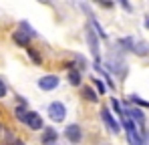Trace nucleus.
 I'll list each match as a JSON object with an SVG mask.
<instances>
[{
	"label": "nucleus",
	"instance_id": "nucleus-1",
	"mask_svg": "<svg viewBox=\"0 0 149 145\" xmlns=\"http://www.w3.org/2000/svg\"><path fill=\"white\" fill-rule=\"evenodd\" d=\"M87 32H85V38H87V45H89V50H91V54H93V59H95V63L97 65H101V52H99V48H101V38H99V34H97V30L91 26V22L87 24V28H85Z\"/></svg>",
	"mask_w": 149,
	"mask_h": 145
},
{
	"label": "nucleus",
	"instance_id": "nucleus-2",
	"mask_svg": "<svg viewBox=\"0 0 149 145\" xmlns=\"http://www.w3.org/2000/svg\"><path fill=\"white\" fill-rule=\"evenodd\" d=\"M101 119H103V123L107 125V129H109L111 133H119V131L123 129L121 121L115 119V115L111 113V109H109V107H101Z\"/></svg>",
	"mask_w": 149,
	"mask_h": 145
},
{
	"label": "nucleus",
	"instance_id": "nucleus-3",
	"mask_svg": "<svg viewBox=\"0 0 149 145\" xmlns=\"http://www.w3.org/2000/svg\"><path fill=\"white\" fill-rule=\"evenodd\" d=\"M49 119L54 121V123H63V121L67 119V107H65V103H61V101H52L49 105Z\"/></svg>",
	"mask_w": 149,
	"mask_h": 145
},
{
	"label": "nucleus",
	"instance_id": "nucleus-4",
	"mask_svg": "<svg viewBox=\"0 0 149 145\" xmlns=\"http://www.w3.org/2000/svg\"><path fill=\"white\" fill-rule=\"evenodd\" d=\"M65 139L69 141V143H81L83 141V129H81V125L79 123H71V125H67V129H65Z\"/></svg>",
	"mask_w": 149,
	"mask_h": 145
},
{
	"label": "nucleus",
	"instance_id": "nucleus-5",
	"mask_svg": "<svg viewBox=\"0 0 149 145\" xmlns=\"http://www.w3.org/2000/svg\"><path fill=\"white\" fill-rule=\"evenodd\" d=\"M61 85V79H58V75H45V77H40L38 79V89L40 91H54L56 87Z\"/></svg>",
	"mask_w": 149,
	"mask_h": 145
},
{
	"label": "nucleus",
	"instance_id": "nucleus-6",
	"mask_svg": "<svg viewBox=\"0 0 149 145\" xmlns=\"http://www.w3.org/2000/svg\"><path fill=\"white\" fill-rule=\"evenodd\" d=\"M26 125H28V129H32V131H40V129H45V121H42V117H40L36 111H28Z\"/></svg>",
	"mask_w": 149,
	"mask_h": 145
},
{
	"label": "nucleus",
	"instance_id": "nucleus-7",
	"mask_svg": "<svg viewBox=\"0 0 149 145\" xmlns=\"http://www.w3.org/2000/svg\"><path fill=\"white\" fill-rule=\"evenodd\" d=\"M56 141H58V131H56V129H52V127L42 129L40 143H42V145H56Z\"/></svg>",
	"mask_w": 149,
	"mask_h": 145
},
{
	"label": "nucleus",
	"instance_id": "nucleus-8",
	"mask_svg": "<svg viewBox=\"0 0 149 145\" xmlns=\"http://www.w3.org/2000/svg\"><path fill=\"white\" fill-rule=\"evenodd\" d=\"M12 40L18 45V47H22V48H28L30 47V40H32V36H28L24 30H20V28H16L14 32H12Z\"/></svg>",
	"mask_w": 149,
	"mask_h": 145
},
{
	"label": "nucleus",
	"instance_id": "nucleus-9",
	"mask_svg": "<svg viewBox=\"0 0 149 145\" xmlns=\"http://www.w3.org/2000/svg\"><path fill=\"white\" fill-rule=\"evenodd\" d=\"M81 95L85 101H89V103H99V93L95 91V87H91V85H83L81 87Z\"/></svg>",
	"mask_w": 149,
	"mask_h": 145
},
{
	"label": "nucleus",
	"instance_id": "nucleus-10",
	"mask_svg": "<svg viewBox=\"0 0 149 145\" xmlns=\"http://www.w3.org/2000/svg\"><path fill=\"white\" fill-rule=\"evenodd\" d=\"M67 81H69V85H73V87H81V85H83V71H79V69L67 71Z\"/></svg>",
	"mask_w": 149,
	"mask_h": 145
},
{
	"label": "nucleus",
	"instance_id": "nucleus-11",
	"mask_svg": "<svg viewBox=\"0 0 149 145\" xmlns=\"http://www.w3.org/2000/svg\"><path fill=\"white\" fill-rule=\"evenodd\" d=\"M89 22H91V26H93L95 30H97V34H99L101 40H107V38H109V34L105 32V28L101 26V22L97 20V18H95V14H93V12H89Z\"/></svg>",
	"mask_w": 149,
	"mask_h": 145
},
{
	"label": "nucleus",
	"instance_id": "nucleus-12",
	"mask_svg": "<svg viewBox=\"0 0 149 145\" xmlns=\"http://www.w3.org/2000/svg\"><path fill=\"white\" fill-rule=\"evenodd\" d=\"M117 45L123 48V50H127V52H135V40L131 38V36H121V38H117Z\"/></svg>",
	"mask_w": 149,
	"mask_h": 145
},
{
	"label": "nucleus",
	"instance_id": "nucleus-13",
	"mask_svg": "<svg viewBox=\"0 0 149 145\" xmlns=\"http://www.w3.org/2000/svg\"><path fill=\"white\" fill-rule=\"evenodd\" d=\"M26 54H28V59H30V61H32L36 67H40V65H42V54H40L36 48L28 47V48H26Z\"/></svg>",
	"mask_w": 149,
	"mask_h": 145
},
{
	"label": "nucleus",
	"instance_id": "nucleus-14",
	"mask_svg": "<svg viewBox=\"0 0 149 145\" xmlns=\"http://www.w3.org/2000/svg\"><path fill=\"white\" fill-rule=\"evenodd\" d=\"M91 81H93V87H95V91H97L99 95H105V93H107V89H109V87H107L105 79H101V77H93Z\"/></svg>",
	"mask_w": 149,
	"mask_h": 145
},
{
	"label": "nucleus",
	"instance_id": "nucleus-15",
	"mask_svg": "<svg viewBox=\"0 0 149 145\" xmlns=\"http://www.w3.org/2000/svg\"><path fill=\"white\" fill-rule=\"evenodd\" d=\"M129 103H133V105H137V107H141V109H149V101L141 99V97L135 95V93H131V95H129Z\"/></svg>",
	"mask_w": 149,
	"mask_h": 145
},
{
	"label": "nucleus",
	"instance_id": "nucleus-16",
	"mask_svg": "<svg viewBox=\"0 0 149 145\" xmlns=\"http://www.w3.org/2000/svg\"><path fill=\"white\" fill-rule=\"evenodd\" d=\"M14 117L20 121V123H24L26 125V117H28V109L26 107H22V105H18L16 109H14Z\"/></svg>",
	"mask_w": 149,
	"mask_h": 145
},
{
	"label": "nucleus",
	"instance_id": "nucleus-17",
	"mask_svg": "<svg viewBox=\"0 0 149 145\" xmlns=\"http://www.w3.org/2000/svg\"><path fill=\"white\" fill-rule=\"evenodd\" d=\"M18 28H20V30H24L26 34H28V36H32V38H36V36H38V32H36V30H34L28 22H26V20H20V22H18Z\"/></svg>",
	"mask_w": 149,
	"mask_h": 145
},
{
	"label": "nucleus",
	"instance_id": "nucleus-18",
	"mask_svg": "<svg viewBox=\"0 0 149 145\" xmlns=\"http://www.w3.org/2000/svg\"><path fill=\"white\" fill-rule=\"evenodd\" d=\"M73 59H74V65H77V69L79 71H85L89 65H87V59L85 56H81V54H77V52H73Z\"/></svg>",
	"mask_w": 149,
	"mask_h": 145
},
{
	"label": "nucleus",
	"instance_id": "nucleus-19",
	"mask_svg": "<svg viewBox=\"0 0 149 145\" xmlns=\"http://www.w3.org/2000/svg\"><path fill=\"white\" fill-rule=\"evenodd\" d=\"M135 54H139V56L149 54V45L147 43H137V45H135Z\"/></svg>",
	"mask_w": 149,
	"mask_h": 145
},
{
	"label": "nucleus",
	"instance_id": "nucleus-20",
	"mask_svg": "<svg viewBox=\"0 0 149 145\" xmlns=\"http://www.w3.org/2000/svg\"><path fill=\"white\" fill-rule=\"evenodd\" d=\"M111 109H113V111H115V113H117L119 117H121V115L125 113V111H123V105H121V103H119V101H117L115 97L111 99Z\"/></svg>",
	"mask_w": 149,
	"mask_h": 145
},
{
	"label": "nucleus",
	"instance_id": "nucleus-21",
	"mask_svg": "<svg viewBox=\"0 0 149 145\" xmlns=\"http://www.w3.org/2000/svg\"><path fill=\"white\" fill-rule=\"evenodd\" d=\"M95 4H99L101 8H105V10H111V8H115V0H93Z\"/></svg>",
	"mask_w": 149,
	"mask_h": 145
},
{
	"label": "nucleus",
	"instance_id": "nucleus-22",
	"mask_svg": "<svg viewBox=\"0 0 149 145\" xmlns=\"http://www.w3.org/2000/svg\"><path fill=\"white\" fill-rule=\"evenodd\" d=\"M115 2H117V4L123 8L125 12H129V14L133 12V6H131V2H129V0H115Z\"/></svg>",
	"mask_w": 149,
	"mask_h": 145
},
{
	"label": "nucleus",
	"instance_id": "nucleus-23",
	"mask_svg": "<svg viewBox=\"0 0 149 145\" xmlns=\"http://www.w3.org/2000/svg\"><path fill=\"white\" fill-rule=\"evenodd\" d=\"M6 93H8V87H6L4 79L0 77V99H2V97H6Z\"/></svg>",
	"mask_w": 149,
	"mask_h": 145
},
{
	"label": "nucleus",
	"instance_id": "nucleus-24",
	"mask_svg": "<svg viewBox=\"0 0 149 145\" xmlns=\"http://www.w3.org/2000/svg\"><path fill=\"white\" fill-rule=\"evenodd\" d=\"M143 26H145V28L149 30V16H145V20H143Z\"/></svg>",
	"mask_w": 149,
	"mask_h": 145
},
{
	"label": "nucleus",
	"instance_id": "nucleus-25",
	"mask_svg": "<svg viewBox=\"0 0 149 145\" xmlns=\"http://www.w3.org/2000/svg\"><path fill=\"white\" fill-rule=\"evenodd\" d=\"M16 145H22V143H20V141H16Z\"/></svg>",
	"mask_w": 149,
	"mask_h": 145
},
{
	"label": "nucleus",
	"instance_id": "nucleus-26",
	"mask_svg": "<svg viewBox=\"0 0 149 145\" xmlns=\"http://www.w3.org/2000/svg\"><path fill=\"white\" fill-rule=\"evenodd\" d=\"M40 2H49V0H40Z\"/></svg>",
	"mask_w": 149,
	"mask_h": 145
},
{
	"label": "nucleus",
	"instance_id": "nucleus-27",
	"mask_svg": "<svg viewBox=\"0 0 149 145\" xmlns=\"http://www.w3.org/2000/svg\"><path fill=\"white\" fill-rule=\"evenodd\" d=\"M143 145H147V143H143Z\"/></svg>",
	"mask_w": 149,
	"mask_h": 145
},
{
	"label": "nucleus",
	"instance_id": "nucleus-28",
	"mask_svg": "<svg viewBox=\"0 0 149 145\" xmlns=\"http://www.w3.org/2000/svg\"><path fill=\"white\" fill-rule=\"evenodd\" d=\"M0 113H2V111H0Z\"/></svg>",
	"mask_w": 149,
	"mask_h": 145
}]
</instances>
